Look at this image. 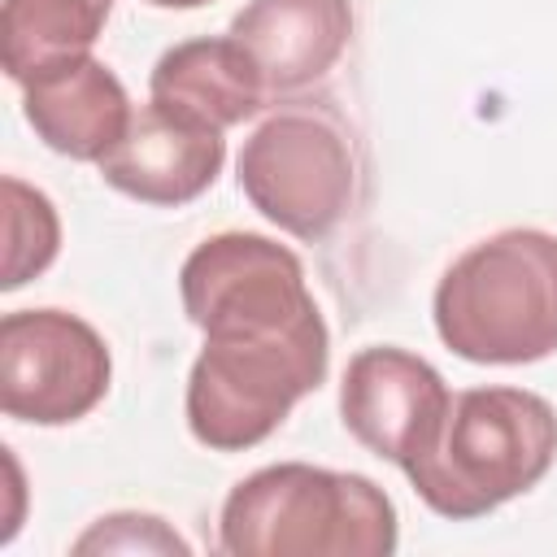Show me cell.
Wrapping results in <instances>:
<instances>
[{
  "instance_id": "1",
  "label": "cell",
  "mask_w": 557,
  "mask_h": 557,
  "mask_svg": "<svg viewBox=\"0 0 557 557\" xmlns=\"http://www.w3.org/2000/svg\"><path fill=\"white\" fill-rule=\"evenodd\" d=\"M178 296L205 335L183 396L187 431L213 453L257 448L322 387L331 361L300 257L265 235L222 231L187 252Z\"/></svg>"
},
{
  "instance_id": "2",
  "label": "cell",
  "mask_w": 557,
  "mask_h": 557,
  "mask_svg": "<svg viewBox=\"0 0 557 557\" xmlns=\"http://www.w3.org/2000/svg\"><path fill=\"white\" fill-rule=\"evenodd\" d=\"M396 535V505L374 479L309 461L239 479L218 518L231 557H387Z\"/></svg>"
},
{
  "instance_id": "3",
  "label": "cell",
  "mask_w": 557,
  "mask_h": 557,
  "mask_svg": "<svg viewBox=\"0 0 557 557\" xmlns=\"http://www.w3.org/2000/svg\"><path fill=\"white\" fill-rule=\"evenodd\" d=\"M444 348L474 366H531L557 352V235L509 226L470 244L431 300Z\"/></svg>"
},
{
  "instance_id": "4",
  "label": "cell",
  "mask_w": 557,
  "mask_h": 557,
  "mask_svg": "<svg viewBox=\"0 0 557 557\" xmlns=\"http://www.w3.org/2000/svg\"><path fill=\"white\" fill-rule=\"evenodd\" d=\"M557 457V409L527 387H466L426 453L405 466L426 509L453 522L483 518L531 492Z\"/></svg>"
},
{
  "instance_id": "5",
  "label": "cell",
  "mask_w": 557,
  "mask_h": 557,
  "mask_svg": "<svg viewBox=\"0 0 557 557\" xmlns=\"http://www.w3.org/2000/svg\"><path fill=\"white\" fill-rule=\"evenodd\" d=\"M239 191L278 231L313 244L352 209L357 161L339 122L313 109L270 113L239 148Z\"/></svg>"
},
{
  "instance_id": "6",
  "label": "cell",
  "mask_w": 557,
  "mask_h": 557,
  "mask_svg": "<svg viewBox=\"0 0 557 557\" xmlns=\"http://www.w3.org/2000/svg\"><path fill=\"white\" fill-rule=\"evenodd\" d=\"M113 379L109 344L65 309H13L0 322V405L30 426L87 418Z\"/></svg>"
},
{
  "instance_id": "7",
  "label": "cell",
  "mask_w": 557,
  "mask_h": 557,
  "mask_svg": "<svg viewBox=\"0 0 557 557\" xmlns=\"http://www.w3.org/2000/svg\"><path fill=\"white\" fill-rule=\"evenodd\" d=\"M453 392L444 374L396 344L361 348L339 379V418L344 431L392 466H409L426 453L448 418Z\"/></svg>"
},
{
  "instance_id": "8",
  "label": "cell",
  "mask_w": 557,
  "mask_h": 557,
  "mask_svg": "<svg viewBox=\"0 0 557 557\" xmlns=\"http://www.w3.org/2000/svg\"><path fill=\"white\" fill-rule=\"evenodd\" d=\"M226 139L218 126L148 100L135 109L122 144L100 161V178L139 205L178 209L218 183Z\"/></svg>"
},
{
  "instance_id": "9",
  "label": "cell",
  "mask_w": 557,
  "mask_h": 557,
  "mask_svg": "<svg viewBox=\"0 0 557 557\" xmlns=\"http://www.w3.org/2000/svg\"><path fill=\"white\" fill-rule=\"evenodd\" d=\"M22 113L52 152L96 165L122 144L135 117L122 78L91 52L30 74L22 83Z\"/></svg>"
},
{
  "instance_id": "10",
  "label": "cell",
  "mask_w": 557,
  "mask_h": 557,
  "mask_svg": "<svg viewBox=\"0 0 557 557\" xmlns=\"http://www.w3.org/2000/svg\"><path fill=\"white\" fill-rule=\"evenodd\" d=\"M257 65L270 96L313 87L352 39L348 0H248L226 30Z\"/></svg>"
},
{
  "instance_id": "11",
  "label": "cell",
  "mask_w": 557,
  "mask_h": 557,
  "mask_svg": "<svg viewBox=\"0 0 557 557\" xmlns=\"http://www.w3.org/2000/svg\"><path fill=\"white\" fill-rule=\"evenodd\" d=\"M265 83L231 35H200L165 48L148 74V100L187 113L205 126L231 131L261 113Z\"/></svg>"
},
{
  "instance_id": "12",
  "label": "cell",
  "mask_w": 557,
  "mask_h": 557,
  "mask_svg": "<svg viewBox=\"0 0 557 557\" xmlns=\"http://www.w3.org/2000/svg\"><path fill=\"white\" fill-rule=\"evenodd\" d=\"M113 0H4L0 13V61L22 87L30 74L91 52Z\"/></svg>"
},
{
  "instance_id": "13",
  "label": "cell",
  "mask_w": 557,
  "mask_h": 557,
  "mask_svg": "<svg viewBox=\"0 0 557 557\" xmlns=\"http://www.w3.org/2000/svg\"><path fill=\"white\" fill-rule=\"evenodd\" d=\"M4 209H9V257H4V292H17L22 283L39 278L61 248V218L52 209V200L22 183V178H4Z\"/></svg>"
},
{
  "instance_id": "14",
  "label": "cell",
  "mask_w": 557,
  "mask_h": 557,
  "mask_svg": "<svg viewBox=\"0 0 557 557\" xmlns=\"http://www.w3.org/2000/svg\"><path fill=\"white\" fill-rule=\"evenodd\" d=\"M74 553H191V544L157 513H104L78 540Z\"/></svg>"
},
{
  "instance_id": "15",
  "label": "cell",
  "mask_w": 557,
  "mask_h": 557,
  "mask_svg": "<svg viewBox=\"0 0 557 557\" xmlns=\"http://www.w3.org/2000/svg\"><path fill=\"white\" fill-rule=\"evenodd\" d=\"M148 4H157V9H200L209 0H148Z\"/></svg>"
}]
</instances>
